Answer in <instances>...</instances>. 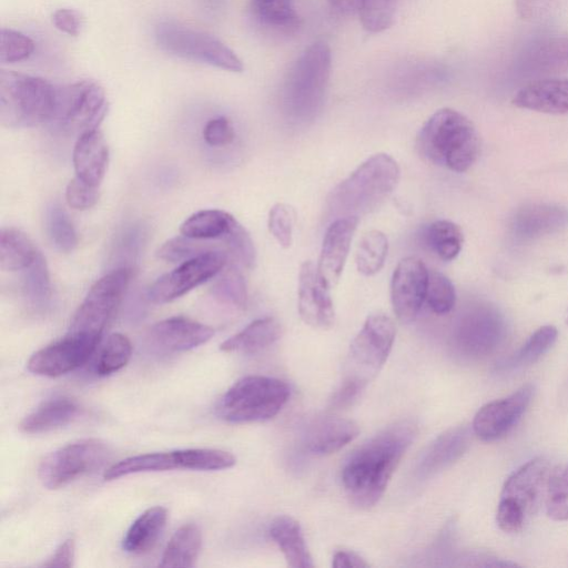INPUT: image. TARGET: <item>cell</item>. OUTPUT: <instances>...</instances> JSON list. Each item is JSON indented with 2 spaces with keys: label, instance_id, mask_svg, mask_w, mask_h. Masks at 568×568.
<instances>
[{
  "label": "cell",
  "instance_id": "1",
  "mask_svg": "<svg viewBox=\"0 0 568 568\" xmlns=\"http://www.w3.org/2000/svg\"><path fill=\"white\" fill-rule=\"evenodd\" d=\"M417 432L415 422L399 420L353 452L342 469L343 487L351 504L369 509L378 503Z\"/></svg>",
  "mask_w": 568,
  "mask_h": 568
},
{
  "label": "cell",
  "instance_id": "2",
  "mask_svg": "<svg viewBox=\"0 0 568 568\" xmlns=\"http://www.w3.org/2000/svg\"><path fill=\"white\" fill-rule=\"evenodd\" d=\"M416 150L425 160L454 172H465L480 153V140L473 122L460 112L444 108L420 128Z\"/></svg>",
  "mask_w": 568,
  "mask_h": 568
},
{
  "label": "cell",
  "instance_id": "3",
  "mask_svg": "<svg viewBox=\"0 0 568 568\" xmlns=\"http://www.w3.org/2000/svg\"><path fill=\"white\" fill-rule=\"evenodd\" d=\"M399 178V166L390 155L374 154L331 191L328 213L335 219L366 215L389 197Z\"/></svg>",
  "mask_w": 568,
  "mask_h": 568
},
{
  "label": "cell",
  "instance_id": "4",
  "mask_svg": "<svg viewBox=\"0 0 568 568\" xmlns=\"http://www.w3.org/2000/svg\"><path fill=\"white\" fill-rule=\"evenodd\" d=\"M332 69L328 44L316 41L306 48L288 70L282 91L286 114L307 122L321 111Z\"/></svg>",
  "mask_w": 568,
  "mask_h": 568
},
{
  "label": "cell",
  "instance_id": "5",
  "mask_svg": "<svg viewBox=\"0 0 568 568\" xmlns=\"http://www.w3.org/2000/svg\"><path fill=\"white\" fill-rule=\"evenodd\" d=\"M57 105V87L12 70L0 72V122L8 128L50 123Z\"/></svg>",
  "mask_w": 568,
  "mask_h": 568
},
{
  "label": "cell",
  "instance_id": "6",
  "mask_svg": "<svg viewBox=\"0 0 568 568\" xmlns=\"http://www.w3.org/2000/svg\"><path fill=\"white\" fill-rule=\"evenodd\" d=\"M290 394L288 385L278 378L245 376L221 397L216 414L221 419L233 424L265 422L281 412Z\"/></svg>",
  "mask_w": 568,
  "mask_h": 568
},
{
  "label": "cell",
  "instance_id": "7",
  "mask_svg": "<svg viewBox=\"0 0 568 568\" xmlns=\"http://www.w3.org/2000/svg\"><path fill=\"white\" fill-rule=\"evenodd\" d=\"M395 334V325L388 316L384 314L368 316L351 343L342 383L362 393L385 364L392 351Z\"/></svg>",
  "mask_w": 568,
  "mask_h": 568
},
{
  "label": "cell",
  "instance_id": "8",
  "mask_svg": "<svg viewBox=\"0 0 568 568\" xmlns=\"http://www.w3.org/2000/svg\"><path fill=\"white\" fill-rule=\"evenodd\" d=\"M159 47L176 57L206 63L230 72H242V60L214 36L185 26L162 22L156 27Z\"/></svg>",
  "mask_w": 568,
  "mask_h": 568
},
{
  "label": "cell",
  "instance_id": "9",
  "mask_svg": "<svg viewBox=\"0 0 568 568\" xmlns=\"http://www.w3.org/2000/svg\"><path fill=\"white\" fill-rule=\"evenodd\" d=\"M108 112L105 92L91 80L57 87V105L50 123L59 130L78 134L99 129Z\"/></svg>",
  "mask_w": 568,
  "mask_h": 568
},
{
  "label": "cell",
  "instance_id": "10",
  "mask_svg": "<svg viewBox=\"0 0 568 568\" xmlns=\"http://www.w3.org/2000/svg\"><path fill=\"white\" fill-rule=\"evenodd\" d=\"M131 273V268L120 267L99 278L74 313L68 333L101 338L123 298Z\"/></svg>",
  "mask_w": 568,
  "mask_h": 568
},
{
  "label": "cell",
  "instance_id": "11",
  "mask_svg": "<svg viewBox=\"0 0 568 568\" xmlns=\"http://www.w3.org/2000/svg\"><path fill=\"white\" fill-rule=\"evenodd\" d=\"M108 455L109 449L103 442L81 439L48 454L39 465L38 476L48 489H58L100 468Z\"/></svg>",
  "mask_w": 568,
  "mask_h": 568
},
{
  "label": "cell",
  "instance_id": "12",
  "mask_svg": "<svg viewBox=\"0 0 568 568\" xmlns=\"http://www.w3.org/2000/svg\"><path fill=\"white\" fill-rule=\"evenodd\" d=\"M226 262L227 253L224 250L210 251L181 262L149 287L146 297L155 304L172 302L220 274Z\"/></svg>",
  "mask_w": 568,
  "mask_h": 568
},
{
  "label": "cell",
  "instance_id": "13",
  "mask_svg": "<svg viewBox=\"0 0 568 568\" xmlns=\"http://www.w3.org/2000/svg\"><path fill=\"white\" fill-rule=\"evenodd\" d=\"M506 326L494 308L480 306L466 312L458 321L453 343L457 353L466 358L478 359L494 353L503 343Z\"/></svg>",
  "mask_w": 568,
  "mask_h": 568
},
{
  "label": "cell",
  "instance_id": "14",
  "mask_svg": "<svg viewBox=\"0 0 568 568\" xmlns=\"http://www.w3.org/2000/svg\"><path fill=\"white\" fill-rule=\"evenodd\" d=\"M101 338L67 333L31 355L28 369L40 376L57 377L82 366L94 353Z\"/></svg>",
  "mask_w": 568,
  "mask_h": 568
},
{
  "label": "cell",
  "instance_id": "15",
  "mask_svg": "<svg viewBox=\"0 0 568 568\" xmlns=\"http://www.w3.org/2000/svg\"><path fill=\"white\" fill-rule=\"evenodd\" d=\"M534 385L525 384L510 395L481 406L471 429L483 442H495L507 435L521 419L534 396Z\"/></svg>",
  "mask_w": 568,
  "mask_h": 568
},
{
  "label": "cell",
  "instance_id": "16",
  "mask_svg": "<svg viewBox=\"0 0 568 568\" xmlns=\"http://www.w3.org/2000/svg\"><path fill=\"white\" fill-rule=\"evenodd\" d=\"M428 274L423 261L413 256L403 258L394 270L390 301L394 313L402 323H409L418 315L426 301Z\"/></svg>",
  "mask_w": 568,
  "mask_h": 568
},
{
  "label": "cell",
  "instance_id": "17",
  "mask_svg": "<svg viewBox=\"0 0 568 568\" xmlns=\"http://www.w3.org/2000/svg\"><path fill=\"white\" fill-rule=\"evenodd\" d=\"M554 471L545 457L530 459L505 480L500 497L515 500L529 517L544 505Z\"/></svg>",
  "mask_w": 568,
  "mask_h": 568
},
{
  "label": "cell",
  "instance_id": "18",
  "mask_svg": "<svg viewBox=\"0 0 568 568\" xmlns=\"http://www.w3.org/2000/svg\"><path fill=\"white\" fill-rule=\"evenodd\" d=\"M329 287L322 281L317 267L305 261L298 274V313L313 328L328 329L334 325L335 311Z\"/></svg>",
  "mask_w": 568,
  "mask_h": 568
},
{
  "label": "cell",
  "instance_id": "19",
  "mask_svg": "<svg viewBox=\"0 0 568 568\" xmlns=\"http://www.w3.org/2000/svg\"><path fill=\"white\" fill-rule=\"evenodd\" d=\"M358 220L357 216L338 217L326 230L316 267L329 288L341 278Z\"/></svg>",
  "mask_w": 568,
  "mask_h": 568
},
{
  "label": "cell",
  "instance_id": "20",
  "mask_svg": "<svg viewBox=\"0 0 568 568\" xmlns=\"http://www.w3.org/2000/svg\"><path fill=\"white\" fill-rule=\"evenodd\" d=\"M214 329L183 316H173L153 324L148 332L149 342L163 352L193 349L212 338Z\"/></svg>",
  "mask_w": 568,
  "mask_h": 568
},
{
  "label": "cell",
  "instance_id": "21",
  "mask_svg": "<svg viewBox=\"0 0 568 568\" xmlns=\"http://www.w3.org/2000/svg\"><path fill=\"white\" fill-rule=\"evenodd\" d=\"M471 430L462 425L438 435L420 454L416 465L417 474L429 477L456 463L470 445Z\"/></svg>",
  "mask_w": 568,
  "mask_h": 568
},
{
  "label": "cell",
  "instance_id": "22",
  "mask_svg": "<svg viewBox=\"0 0 568 568\" xmlns=\"http://www.w3.org/2000/svg\"><path fill=\"white\" fill-rule=\"evenodd\" d=\"M359 434L357 424L338 416H323L312 420L303 435L305 450L315 456L336 453Z\"/></svg>",
  "mask_w": 568,
  "mask_h": 568
},
{
  "label": "cell",
  "instance_id": "23",
  "mask_svg": "<svg viewBox=\"0 0 568 568\" xmlns=\"http://www.w3.org/2000/svg\"><path fill=\"white\" fill-rule=\"evenodd\" d=\"M568 224V210L549 203H530L518 209L511 230L518 240H534L560 231Z\"/></svg>",
  "mask_w": 568,
  "mask_h": 568
},
{
  "label": "cell",
  "instance_id": "24",
  "mask_svg": "<svg viewBox=\"0 0 568 568\" xmlns=\"http://www.w3.org/2000/svg\"><path fill=\"white\" fill-rule=\"evenodd\" d=\"M513 104L542 113L566 114L568 113V78L530 82L517 91L513 98Z\"/></svg>",
  "mask_w": 568,
  "mask_h": 568
},
{
  "label": "cell",
  "instance_id": "25",
  "mask_svg": "<svg viewBox=\"0 0 568 568\" xmlns=\"http://www.w3.org/2000/svg\"><path fill=\"white\" fill-rule=\"evenodd\" d=\"M72 161L78 178L94 186L101 184L109 164V148L99 129L78 136Z\"/></svg>",
  "mask_w": 568,
  "mask_h": 568
},
{
  "label": "cell",
  "instance_id": "26",
  "mask_svg": "<svg viewBox=\"0 0 568 568\" xmlns=\"http://www.w3.org/2000/svg\"><path fill=\"white\" fill-rule=\"evenodd\" d=\"M80 408L75 400L65 396H57L41 403L27 415L19 428L24 434H42L70 424L79 415Z\"/></svg>",
  "mask_w": 568,
  "mask_h": 568
},
{
  "label": "cell",
  "instance_id": "27",
  "mask_svg": "<svg viewBox=\"0 0 568 568\" xmlns=\"http://www.w3.org/2000/svg\"><path fill=\"white\" fill-rule=\"evenodd\" d=\"M282 333L283 328L277 318H257L225 339L220 349L225 353L255 354L278 341Z\"/></svg>",
  "mask_w": 568,
  "mask_h": 568
},
{
  "label": "cell",
  "instance_id": "28",
  "mask_svg": "<svg viewBox=\"0 0 568 568\" xmlns=\"http://www.w3.org/2000/svg\"><path fill=\"white\" fill-rule=\"evenodd\" d=\"M270 536L293 568H313L314 562L298 521L290 516L276 517L270 526Z\"/></svg>",
  "mask_w": 568,
  "mask_h": 568
},
{
  "label": "cell",
  "instance_id": "29",
  "mask_svg": "<svg viewBox=\"0 0 568 568\" xmlns=\"http://www.w3.org/2000/svg\"><path fill=\"white\" fill-rule=\"evenodd\" d=\"M168 520L164 507L155 506L143 511L130 526L123 540L122 548L129 554L142 555L156 544Z\"/></svg>",
  "mask_w": 568,
  "mask_h": 568
},
{
  "label": "cell",
  "instance_id": "30",
  "mask_svg": "<svg viewBox=\"0 0 568 568\" xmlns=\"http://www.w3.org/2000/svg\"><path fill=\"white\" fill-rule=\"evenodd\" d=\"M236 222L233 215L223 210H202L183 221L180 233L199 240L221 241L224 244Z\"/></svg>",
  "mask_w": 568,
  "mask_h": 568
},
{
  "label": "cell",
  "instance_id": "31",
  "mask_svg": "<svg viewBox=\"0 0 568 568\" xmlns=\"http://www.w3.org/2000/svg\"><path fill=\"white\" fill-rule=\"evenodd\" d=\"M202 546V532L194 524L181 526L170 538L160 567H193Z\"/></svg>",
  "mask_w": 568,
  "mask_h": 568
},
{
  "label": "cell",
  "instance_id": "32",
  "mask_svg": "<svg viewBox=\"0 0 568 568\" xmlns=\"http://www.w3.org/2000/svg\"><path fill=\"white\" fill-rule=\"evenodd\" d=\"M40 252L27 234L14 227H3L0 233V268L3 272L23 271Z\"/></svg>",
  "mask_w": 568,
  "mask_h": 568
},
{
  "label": "cell",
  "instance_id": "33",
  "mask_svg": "<svg viewBox=\"0 0 568 568\" xmlns=\"http://www.w3.org/2000/svg\"><path fill=\"white\" fill-rule=\"evenodd\" d=\"M250 9L260 24L275 31L291 32L301 24L293 0H250Z\"/></svg>",
  "mask_w": 568,
  "mask_h": 568
},
{
  "label": "cell",
  "instance_id": "34",
  "mask_svg": "<svg viewBox=\"0 0 568 568\" xmlns=\"http://www.w3.org/2000/svg\"><path fill=\"white\" fill-rule=\"evenodd\" d=\"M179 469L173 452L146 453L131 456L110 466L103 474L105 480L148 471Z\"/></svg>",
  "mask_w": 568,
  "mask_h": 568
},
{
  "label": "cell",
  "instance_id": "35",
  "mask_svg": "<svg viewBox=\"0 0 568 568\" xmlns=\"http://www.w3.org/2000/svg\"><path fill=\"white\" fill-rule=\"evenodd\" d=\"M425 242L439 258L453 261L462 250L464 236L454 222L437 220L427 226Z\"/></svg>",
  "mask_w": 568,
  "mask_h": 568
},
{
  "label": "cell",
  "instance_id": "36",
  "mask_svg": "<svg viewBox=\"0 0 568 568\" xmlns=\"http://www.w3.org/2000/svg\"><path fill=\"white\" fill-rule=\"evenodd\" d=\"M387 252L388 240L383 232L373 230L364 234L355 254L358 272L366 276L378 273L385 264Z\"/></svg>",
  "mask_w": 568,
  "mask_h": 568
},
{
  "label": "cell",
  "instance_id": "37",
  "mask_svg": "<svg viewBox=\"0 0 568 568\" xmlns=\"http://www.w3.org/2000/svg\"><path fill=\"white\" fill-rule=\"evenodd\" d=\"M557 337L558 331L555 326L539 327L507 362L501 364V368H517L536 363L554 346Z\"/></svg>",
  "mask_w": 568,
  "mask_h": 568
},
{
  "label": "cell",
  "instance_id": "38",
  "mask_svg": "<svg viewBox=\"0 0 568 568\" xmlns=\"http://www.w3.org/2000/svg\"><path fill=\"white\" fill-rule=\"evenodd\" d=\"M179 469L221 470L235 465V457L225 450L186 448L174 450Z\"/></svg>",
  "mask_w": 568,
  "mask_h": 568
},
{
  "label": "cell",
  "instance_id": "39",
  "mask_svg": "<svg viewBox=\"0 0 568 568\" xmlns=\"http://www.w3.org/2000/svg\"><path fill=\"white\" fill-rule=\"evenodd\" d=\"M132 355V344L130 339L121 334H111L104 345L101 347L94 371L99 376H108L122 369L130 361Z\"/></svg>",
  "mask_w": 568,
  "mask_h": 568
},
{
  "label": "cell",
  "instance_id": "40",
  "mask_svg": "<svg viewBox=\"0 0 568 568\" xmlns=\"http://www.w3.org/2000/svg\"><path fill=\"white\" fill-rule=\"evenodd\" d=\"M529 63L540 72L568 70V37L542 41L530 52Z\"/></svg>",
  "mask_w": 568,
  "mask_h": 568
},
{
  "label": "cell",
  "instance_id": "41",
  "mask_svg": "<svg viewBox=\"0 0 568 568\" xmlns=\"http://www.w3.org/2000/svg\"><path fill=\"white\" fill-rule=\"evenodd\" d=\"M45 229L52 244L61 252L69 253L78 244L74 226L63 207L51 204L45 213Z\"/></svg>",
  "mask_w": 568,
  "mask_h": 568
},
{
  "label": "cell",
  "instance_id": "42",
  "mask_svg": "<svg viewBox=\"0 0 568 568\" xmlns=\"http://www.w3.org/2000/svg\"><path fill=\"white\" fill-rule=\"evenodd\" d=\"M214 242L215 241L199 240L181 234L163 243L158 250V256L171 263L184 262L210 251L223 250Z\"/></svg>",
  "mask_w": 568,
  "mask_h": 568
},
{
  "label": "cell",
  "instance_id": "43",
  "mask_svg": "<svg viewBox=\"0 0 568 568\" xmlns=\"http://www.w3.org/2000/svg\"><path fill=\"white\" fill-rule=\"evenodd\" d=\"M210 293L221 304L235 308H243L246 305V284L235 267L224 271L212 285Z\"/></svg>",
  "mask_w": 568,
  "mask_h": 568
},
{
  "label": "cell",
  "instance_id": "44",
  "mask_svg": "<svg viewBox=\"0 0 568 568\" xmlns=\"http://www.w3.org/2000/svg\"><path fill=\"white\" fill-rule=\"evenodd\" d=\"M23 271V292L26 297L33 306H45L51 296V283L49 270L41 253Z\"/></svg>",
  "mask_w": 568,
  "mask_h": 568
},
{
  "label": "cell",
  "instance_id": "45",
  "mask_svg": "<svg viewBox=\"0 0 568 568\" xmlns=\"http://www.w3.org/2000/svg\"><path fill=\"white\" fill-rule=\"evenodd\" d=\"M398 0H362L357 10L363 28L372 33L385 31L394 23Z\"/></svg>",
  "mask_w": 568,
  "mask_h": 568
},
{
  "label": "cell",
  "instance_id": "46",
  "mask_svg": "<svg viewBox=\"0 0 568 568\" xmlns=\"http://www.w3.org/2000/svg\"><path fill=\"white\" fill-rule=\"evenodd\" d=\"M426 302L437 315H445L454 308L456 292L447 276L437 271L429 272Z\"/></svg>",
  "mask_w": 568,
  "mask_h": 568
},
{
  "label": "cell",
  "instance_id": "47",
  "mask_svg": "<svg viewBox=\"0 0 568 568\" xmlns=\"http://www.w3.org/2000/svg\"><path fill=\"white\" fill-rule=\"evenodd\" d=\"M544 507L550 519L568 521V483L558 468H555L550 478Z\"/></svg>",
  "mask_w": 568,
  "mask_h": 568
},
{
  "label": "cell",
  "instance_id": "48",
  "mask_svg": "<svg viewBox=\"0 0 568 568\" xmlns=\"http://www.w3.org/2000/svg\"><path fill=\"white\" fill-rule=\"evenodd\" d=\"M34 41L28 36L12 30L2 29L0 40V61L14 63L28 59L34 51Z\"/></svg>",
  "mask_w": 568,
  "mask_h": 568
},
{
  "label": "cell",
  "instance_id": "49",
  "mask_svg": "<svg viewBox=\"0 0 568 568\" xmlns=\"http://www.w3.org/2000/svg\"><path fill=\"white\" fill-rule=\"evenodd\" d=\"M294 210L284 203H276L268 213V230L283 248L291 247L293 243Z\"/></svg>",
  "mask_w": 568,
  "mask_h": 568
},
{
  "label": "cell",
  "instance_id": "50",
  "mask_svg": "<svg viewBox=\"0 0 568 568\" xmlns=\"http://www.w3.org/2000/svg\"><path fill=\"white\" fill-rule=\"evenodd\" d=\"M224 245L243 266L247 268L254 266L256 261L254 243L248 232L239 221L226 236Z\"/></svg>",
  "mask_w": 568,
  "mask_h": 568
},
{
  "label": "cell",
  "instance_id": "51",
  "mask_svg": "<svg viewBox=\"0 0 568 568\" xmlns=\"http://www.w3.org/2000/svg\"><path fill=\"white\" fill-rule=\"evenodd\" d=\"M99 199V186L89 184L77 175L68 183L65 200L74 210H88L95 205Z\"/></svg>",
  "mask_w": 568,
  "mask_h": 568
},
{
  "label": "cell",
  "instance_id": "52",
  "mask_svg": "<svg viewBox=\"0 0 568 568\" xmlns=\"http://www.w3.org/2000/svg\"><path fill=\"white\" fill-rule=\"evenodd\" d=\"M527 518L525 510L515 500L500 497L496 511V521L503 531L508 534L520 531Z\"/></svg>",
  "mask_w": 568,
  "mask_h": 568
},
{
  "label": "cell",
  "instance_id": "53",
  "mask_svg": "<svg viewBox=\"0 0 568 568\" xmlns=\"http://www.w3.org/2000/svg\"><path fill=\"white\" fill-rule=\"evenodd\" d=\"M234 136V129L225 116L211 119L203 128V139L211 146L230 144Z\"/></svg>",
  "mask_w": 568,
  "mask_h": 568
},
{
  "label": "cell",
  "instance_id": "54",
  "mask_svg": "<svg viewBox=\"0 0 568 568\" xmlns=\"http://www.w3.org/2000/svg\"><path fill=\"white\" fill-rule=\"evenodd\" d=\"M52 22L61 32L77 37L81 32L83 18L74 9L61 8L52 13Z\"/></svg>",
  "mask_w": 568,
  "mask_h": 568
},
{
  "label": "cell",
  "instance_id": "55",
  "mask_svg": "<svg viewBox=\"0 0 568 568\" xmlns=\"http://www.w3.org/2000/svg\"><path fill=\"white\" fill-rule=\"evenodd\" d=\"M554 0H515L518 16L526 21L540 19L549 9Z\"/></svg>",
  "mask_w": 568,
  "mask_h": 568
},
{
  "label": "cell",
  "instance_id": "56",
  "mask_svg": "<svg viewBox=\"0 0 568 568\" xmlns=\"http://www.w3.org/2000/svg\"><path fill=\"white\" fill-rule=\"evenodd\" d=\"M74 560V540L65 539L53 552V555L42 564L43 567H72Z\"/></svg>",
  "mask_w": 568,
  "mask_h": 568
},
{
  "label": "cell",
  "instance_id": "57",
  "mask_svg": "<svg viewBox=\"0 0 568 568\" xmlns=\"http://www.w3.org/2000/svg\"><path fill=\"white\" fill-rule=\"evenodd\" d=\"M332 566L334 568H367L369 564L352 550H337L334 552Z\"/></svg>",
  "mask_w": 568,
  "mask_h": 568
},
{
  "label": "cell",
  "instance_id": "58",
  "mask_svg": "<svg viewBox=\"0 0 568 568\" xmlns=\"http://www.w3.org/2000/svg\"><path fill=\"white\" fill-rule=\"evenodd\" d=\"M463 560H467L464 566L476 567H515L516 562L506 561L486 554H471L466 556Z\"/></svg>",
  "mask_w": 568,
  "mask_h": 568
},
{
  "label": "cell",
  "instance_id": "59",
  "mask_svg": "<svg viewBox=\"0 0 568 568\" xmlns=\"http://www.w3.org/2000/svg\"><path fill=\"white\" fill-rule=\"evenodd\" d=\"M331 8L341 14L357 13L362 0H327Z\"/></svg>",
  "mask_w": 568,
  "mask_h": 568
},
{
  "label": "cell",
  "instance_id": "60",
  "mask_svg": "<svg viewBox=\"0 0 568 568\" xmlns=\"http://www.w3.org/2000/svg\"><path fill=\"white\" fill-rule=\"evenodd\" d=\"M560 470H561V475H562L564 479L568 483V465L564 469H560Z\"/></svg>",
  "mask_w": 568,
  "mask_h": 568
},
{
  "label": "cell",
  "instance_id": "61",
  "mask_svg": "<svg viewBox=\"0 0 568 568\" xmlns=\"http://www.w3.org/2000/svg\"><path fill=\"white\" fill-rule=\"evenodd\" d=\"M567 324H568V317H567Z\"/></svg>",
  "mask_w": 568,
  "mask_h": 568
}]
</instances>
